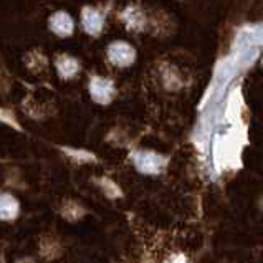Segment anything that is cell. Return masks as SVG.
Returning <instances> with one entry per match:
<instances>
[{
    "mask_svg": "<svg viewBox=\"0 0 263 263\" xmlns=\"http://www.w3.org/2000/svg\"><path fill=\"white\" fill-rule=\"evenodd\" d=\"M81 24H83L85 32L96 36L103 32L104 17L96 9H93V7H85V9L81 10Z\"/></svg>",
    "mask_w": 263,
    "mask_h": 263,
    "instance_id": "obj_6",
    "label": "cell"
},
{
    "mask_svg": "<svg viewBox=\"0 0 263 263\" xmlns=\"http://www.w3.org/2000/svg\"><path fill=\"white\" fill-rule=\"evenodd\" d=\"M48 25H50L51 32L58 36H63V39L71 36L74 32V20L71 18L70 13H66L63 10H58L51 15L48 20Z\"/></svg>",
    "mask_w": 263,
    "mask_h": 263,
    "instance_id": "obj_5",
    "label": "cell"
},
{
    "mask_svg": "<svg viewBox=\"0 0 263 263\" xmlns=\"http://www.w3.org/2000/svg\"><path fill=\"white\" fill-rule=\"evenodd\" d=\"M261 45H263V22L257 25H247L240 30L235 36L234 50H242L250 47L260 48Z\"/></svg>",
    "mask_w": 263,
    "mask_h": 263,
    "instance_id": "obj_4",
    "label": "cell"
},
{
    "mask_svg": "<svg viewBox=\"0 0 263 263\" xmlns=\"http://www.w3.org/2000/svg\"><path fill=\"white\" fill-rule=\"evenodd\" d=\"M121 20L127 28L136 30V32L146 27V15L139 7H126L121 13Z\"/></svg>",
    "mask_w": 263,
    "mask_h": 263,
    "instance_id": "obj_7",
    "label": "cell"
},
{
    "mask_svg": "<svg viewBox=\"0 0 263 263\" xmlns=\"http://www.w3.org/2000/svg\"><path fill=\"white\" fill-rule=\"evenodd\" d=\"M20 212L18 200L12 194H0V220H13Z\"/></svg>",
    "mask_w": 263,
    "mask_h": 263,
    "instance_id": "obj_9",
    "label": "cell"
},
{
    "mask_svg": "<svg viewBox=\"0 0 263 263\" xmlns=\"http://www.w3.org/2000/svg\"><path fill=\"white\" fill-rule=\"evenodd\" d=\"M57 70L60 78L70 80L73 77H77V73L80 71V62L74 57L70 55H58L57 57Z\"/></svg>",
    "mask_w": 263,
    "mask_h": 263,
    "instance_id": "obj_8",
    "label": "cell"
},
{
    "mask_svg": "<svg viewBox=\"0 0 263 263\" xmlns=\"http://www.w3.org/2000/svg\"><path fill=\"white\" fill-rule=\"evenodd\" d=\"M18 263H32L30 260H22V261H18Z\"/></svg>",
    "mask_w": 263,
    "mask_h": 263,
    "instance_id": "obj_10",
    "label": "cell"
},
{
    "mask_svg": "<svg viewBox=\"0 0 263 263\" xmlns=\"http://www.w3.org/2000/svg\"><path fill=\"white\" fill-rule=\"evenodd\" d=\"M133 162L142 174H159L166 167L167 159L153 151H138L133 154Z\"/></svg>",
    "mask_w": 263,
    "mask_h": 263,
    "instance_id": "obj_1",
    "label": "cell"
},
{
    "mask_svg": "<svg viewBox=\"0 0 263 263\" xmlns=\"http://www.w3.org/2000/svg\"><path fill=\"white\" fill-rule=\"evenodd\" d=\"M89 95L98 104H109L116 95V86L109 78L91 77V80H89Z\"/></svg>",
    "mask_w": 263,
    "mask_h": 263,
    "instance_id": "obj_2",
    "label": "cell"
},
{
    "mask_svg": "<svg viewBox=\"0 0 263 263\" xmlns=\"http://www.w3.org/2000/svg\"><path fill=\"white\" fill-rule=\"evenodd\" d=\"M108 60L115 66L126 68V66H131L136 60V50L126 42H112L108 47Z\"/></svg>",
    "mask_w": 263,
    "mask_h": 263,
    "instance_id": "obj_3",
    "label": "cell"
}]
</instances>
